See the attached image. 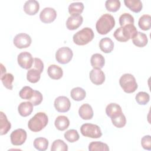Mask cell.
<instances>
[{"label": "cell", "mask_w": 151, "mask_h": 151, "mask_svg": "<svg viewBox=\"0 0 151 151\" xmlns=\"http://www.w3.org/2000/svg\"><path fill=\"white\" fill-rule=\"evenodd\" d=\"M78 114L80 117L84 120H90L93 116V110L91 106L87 104H83L78 110Z\"/></svg>", "instance_id": "2e32d148"}, {"label": "cell", "mask_w": 151, "mask_h": 151, "mask_svg": "<svg viewBox=\"0 0 151 151\" xmlns=\"http://www.w3.org/2000/svg\"><path fill=\"white\" fill-rule=\"evenodd\" d=\"M120 2L119 0H107L105 2V6L107 11L110 12H116L120 8Z\"/></svg>", "instance_id": "836d02e7"}, {"label": "cell", "mask_w": 151, "mask_h": 151, "mask_svg": "<svg viewBox=\"0 0 151 151\" xmlns=\"http://www.w3.org/2000/svg\"><path fill=\"white\" fill-rule=\"evenodd\" d=\"M70 96L74 100L81 101L86 97V93L83 88L77 87L73 88L71 90Z\"/></svg>", "instance_id": "484cf974"}, {"label": "cell", "mask_w": 151, "mask_h": 151, "mask_svg": "<svg viewBox=\"0 0 151 151\" xmlns=\"http://www.w3.org/2000/svg\"><path fill=\"white\" fill-rule=\"evenodd\" d=\"M90 78L91 81L95 85H101L105 80L104 72L99 68H93L90 72Z\"/></svg>", "instance_id": "4fadbf2b"}, {"label": "cell", "mask_w": 151, "mask_h": 151, "mask_svg": "<svg viewBox=\"0 0 151 151\" xmlns=\"http://www.w3.org/2000/svg\"><path fill=\"white\" fill-rule=\"evenodd\" d=\"M11 123L8 120L6 115L2 112H0V134L4 135L6 134L11 129Z\"/></svg>", "instance_id": "7402d4cb"}, {"label": "cell", "mask_w": 151, "mask_h": 151, "mask_svg": "<svg viewBox=\"0 0 151 151\" xmlns=\"http://www.w3.org/2000/svg\"><path fill=\"white\" fill-rule=\"evenodd\" d=\"M32 42L31 37L25 33H19L16 35L13 40L14 44L18 48H25L28 47Z\"/></svg>", "instance_id": "ba28073f"}, {"label": "cell", "mask_w": 151, "mask_h": 151, "mask_svg": "<svg viewBox=\"0 0 151 151\" xmlns=\"http://www.w3.org/2000/svg\"><path fill=\"white\" fill-rule=\"evenodd\" d=\"M34 90L29 86H24L22 88L19 93V97L22 99L29 100L32 97Z\"/></svg>", "instance_id": "74e56055"}, {"label": "cell", "mask_w": 151, "mask_h": 151, "mask_svg": "<svg viewBox=\"0 0 151 151\" xmlns=\"http://www.w3.org/2000/svg\"><path fill=\"white\" fill-rule=\"evenodd\" d=\"M18 111L22 117H27L31 114L33 111V104L30 101H24L19 104Z\"/></svg>", "instance_id": "d6986e66"}, {"label": "cell", "mask_w": 151, "mask_h": 151, "mask_svg": "<svg viewBox=\"0 0 151 151\" xmlns=\"http://www.w3.org/2000/svg\"><path fill=\"white\" fill-rule=\"evenodd\" d=\"M90 151H109V147L106 143L101 142H92L88 145Z\"/></svg>", "instance_id": "f1b7e54d"}, {"label": "cell", "mask_w": 151, "mask_h": 151, "mask_svg": "<svg viewBox=\"0 0 151 151\" xmlns=\"http://www.w3.org/2000/svg\"><path fill=\"white\" fill-rule=\"evenodd\" d=\"M34 60L32 55L27 51H24L19 54L17 58L18 64L19 65L24 69H29L33 63H34Z\"/></svg>", "instance_id": "30bf717a"}, {"label": "cell", "mask_w": 151, "mask_h": 151, "mask_svg": "<svg viewBox=\"0 0 151 151\" xmlns=\"http://www.w3.org/2000/svg\"><path fill=\"white\" fill-rule=\"evenodd\" d=\"M80 132L84 136L93 139L100 138L102 136L100 127L96 124L91 123L82 124L80 127Z\"/></svg>", "instance_id": "8992f818"}, {"label": "cell", "mask_w": 151, "mask_h": 151, "mask_svg": "<svg viewBox=\"0 0 151 151\" xmlns=\"http://www.w3.org/2000/svg\"><path fill=\"white\" fill-rule=\"evenodd\" d=\"M94 32L90 28L86 27L74 34L73 40L78 45L87 44L94 38Z\"/></svg>", "instance_id": "277c9868"}, {"label": "cell", "mask_w": 151, "mask_h": 151, "mask_svg": "<svg viewBox=\"0 0 151 151\" xmlns=\"http://www.w3.org/2000/svg\"><path fill=\"white\" fill-rule=\"evenodd\" d=\"M99 47L103 52L105 53H110L114 48V42L110 38L104 37L100 41Z\"/></svg>", "instance_id": "ffe728a7"}, {"label": "cell", "mask_w": 151, "mask_h": 151, "mask_svg": "<svg viewBox=\"0 0 151 151\" xmlns=\"http://www.w3.org/2000/svg\"><path fill=\"white\" fill-rule=\"evenodd\" d=\"M134 22V18L129 13H124L119 17V24L121 27H124L129 24H133Z\"/></svg>", "instance_id": "e575fe53"}, {"label": "cell", "mask_w": 151, "mask_h": 151, "mask_svg": "<svg viewBox=\"0 0 151 151\" xmlns=\"http://www.w3.org/2000/svg\"><path fill=\"white\" fill-rule=\"evenodd\" d=\"M84 5L82 2H76L71 3L68 6V12L73 15H80L81 14L84 9Z\"/></svg>", "instance_id": "83f0119b"}, {"label": "cell", "mask_w": 151, "mask_h": 151, "mask_svg": "<svg viewBox=\"0 0 151 151\" xmlns=\"http://www.w3.org/2000/svg\"><path fill=\"white\" fill-rule=\"evenodd\" d=\"M90 63L93 68L101 69L104 65L105 59L101 54L96 53L92 55L90 59Z\"/></svg>", "instance_id": "44dd1931"}, {"label": "cell", "mask_w": 151, "mask_h": 151, "mask_svg": "<svg viewBox=\"0 0 151 151\" xmlns=\"http://www.w3.org/2000/svg\"><path fill=\"white\" fill-rule=\"evenodd\" d=\"M1 80L4 86L9 90H12L13 88L12 83L14 80V76L11 73H6L1 76Z\"/></svg>", "instance_id": "d6a6232c"}, {"label": "cell", "mask_w": 151, "mask_h": 151, "mask_svg": "<svg viewBox=\"0 0 151 151\" xmlns=\"http://www.w3.org/2000/svg\"><path fill=\"white\" fill-rule=\"evenodd\" d=\"M34 147L40 151H44L48 146V140L44 137L36 138L34 141Z\"/></svg>", "instance_id": "4dcf8cb0"}, {"label": "cell", "mask_w": 151, "mask_h": 151, "mask_svg": "<svg viewBox=\"0 0 151 151\" xmlns=\"http://www.w3.org/2000/svg\"><path fill=\"white\" fill-rule=\"evenodd\" d=\"M48 118L44 112H38L35 114L28 123V127L30 130L38 132L42 130L48 124Z\"/></svg>", "instance_id": "3957f363"}, {"label": "cell", "mask_w": 151, "mask_h": 151, "mask_svg": "<svg viewBox=\"0 0 151 151\" xmlns=\"http://www.w3.org/2000/svg\"><path fill=\"white\" fill-rule=\"evenodd\" d=\"M54 107L57 111L60 113L68 111L71 107V102L65 96H59L55 99Z\"/></svg>", "instance_id": "8fae6325"}, {"label": "cell", "mask_w": 151, "mask_h": 151, "mask_svg": "<svg viewBox=\"0 0 151 151\" xmlns=\"http://www.w3.org/2000/svg\"><path fill=\"white\" fill-rule=\"evenodd\" d=\"M138 25L140 29L144 31L149 30L151 27V17L149 15L145 14L140 17Z\"/></svg>", "instance_id": "4316f807"}, {"label": "cell", "mask_w": 151, "mask_h": 151, "mask_svg": "<svg viewBox=\"0 0 151 151\" xmlns=\"http://www.w3.org/2000/svg\"><path fill=\"white\" fill-rule=\"evenodd\" d=\"M34 68L39 70L41 73L44 70V64L41 60L39 58H34Z\"/></svg>", "instance_id": "b9f144b4"}, {"label": "cell", "mask_w": 151, "mask_h": 151, "mask_svg": "<svg viewBox=\"0 0 151 151\" xmlns=\"http://www.w3.org/2000/svg\"><path fill=\"white\" fill-rule=\"evenodd\" d=\"M141 145L144 149L151 150V137L150 135L143 136L141 140Z\"/></svg>", "instance_id": "60d3db41"}, {"label": "cell", "mask_w": 151, "mask_h": 151, "mask_svg": "<svg viewBox=\"0 0 151 151\" xmlns=\"http://www.w3.org/2000/svg\"><path fill=\"white\" fill-rule=\"evenodd\" d=\"M83 21L81 15H73L69 17L66 21V27L69 30H75L81 26Z\"/></svg>", "instance_id": "5bb4252c"}, {"label": "cell", "mask_w": 151, "mask_h": 151, "mask_svg": "<svg viewBox=\"0 0 151 151\" xmlns=\"http://www.w3.org/2000/svg\"><path fill=\"white\" fill-rule=\"evenodd\" d=\"M135 99L139 104L145 105L149 101L150 96L146 92L140 91L136 95Z\"/></svg>", "instance_id": "8d00e7d4"}, {"label": "cell", "mask_w": 151, "mask_h": 151, "mask_svg": "<svg viewBox=\"0 0 151 151\" xmlns=\"http://www.w3.org/2000/svg\"><path fill=\"white\" fill-rule=\"evenodd\" d=\"M115 26L114 17L109 14L102 15L97 20L96 24V28L98 33L101 35H105L109 33Z\"/></svg>", "instance_id": "6da1fadb"}, {"label": "cell", "mask_w": 151, "mask_h": 151, "mask_svg": "<svg viewBox=\"0 0 151 151\" xmlns=\"http://www.w3.org/2000/svg\"><path fill=\"white\" fill-rule=\"evenodd\" d=\"M48 76L53 80L60 79L63 75V69L58 65L52 64L50 65L47 70Z\"/></svg>", "instance_id": "ac0fdd59"}, {"label": "cell", "mask_w": 151, "mask_h": 151, "mask_svg": "<svg viewBox=\"0 0 151 151\" xmlns=\"http://www.w3.org/2000/svg\"><path fill=\"white\" fill-rule=\"evenodd\" d=\"M124 3L126 7L135 13L140 12L143 7L142 3L140 0H124Z\"/></svg>", "instance_id": "d4e9b609"}, {"label": "cell", "mask_w": 151, "mask_h": 151, "mask_svg": "<svg viewBox=\"0 0 151 151\" xmlns=\"http://www.w3.org/2000/svg\"><path fill=\"white\" fill-rule=\"evenodd\" d=\"M137 32L136 27L133 24L126 25L116 29L113 36L116 40L120 42H126L133 38Z\"/></svg>", "instance_id": "7a4b0ae2"}, {"label": "cell", "mask_w": 151, "mask_h": 151, "mask_svg": "<svg viewBox=\"0 0 151 151\" xmlns=\"http://www.w3.org/2000/svg\"><path fill=\"white\" fill-rule=\"evenodd\" d=\"M41 73L39 70L35 68H33L32 69H29L27 73V78L30 83H37L40 79Z\"/></svg>", "instance_id": "f546056e"}, {"label": "cell", "mask_w": 151, "mask_h": 151, "mask_svg": "<svg viewBox=\"0 0 151 151\" xmlns=\"http://www.w3.org/2000/svg\"><path fill=\"white\" fill-rule=\"evenodd\" d=\"M73 52L72 50L67 47L60 48L55 53V59L57 61L62 64L68 63L72 59Z\"/></svg>", "instance_id": "52a82bcc"}, {"label": "cell", "mask_w": 151, "mask_h": 151, "mask_svg": "<svg viewBox=\"0 0 151 151\" xmlns=\"http://www.w3.org/2000/svg\"><path fill=\"white\" fill-rule=\"evenodd\" d=\"M57 17L56 11L51 7L44 8L40 14V20L45 24H48L53 22Z\"/></svg>", "instance_id": "7c38bea8"}, {"label": "cell", "mask_w": 151, "mask_h": 151, "mask_svg": "<svg viewBox=\"0 0 151 151\" xmlns=\"http://www.w3.org/2000/svg\"><path fill=\"white\" fill-rule=\"evenodd\" d=\"M54 124L58 130L64 131L70 125V120L67 117L65 116H59L55 119Z\"/></svg>", "instance_id": "cb8c5ba5"}, {"label": "cell", "mask_w": 151, "mask_h": 151, "mask_svg": "<svg viewBox=\"0 0 151 151\" xmlns=\"http://www.w3.org/2000/svg\"><path fill=\"white\" fill-rule=\"evenodd\" d=\"M132 42L134 45L138 47H143L148 42L147 35L143 32L137 31L135 36L132 38Z\"/></svg>", "instance_id": "603a6c76"}, {"label": "cell", "mask_w": 151, "mask_h": 151, "mask_svg": "<svg viewBox=\"0 0 151 151\" xmlns=\"http://www.w3.org/2000/svg\"><path fill=\"white\" fill-rule=\"evenodd\" d=\"M40 9L39 2L35 0H28L24 5V10L25 12L29 15L36 14Z\"/></svg>", "instance_id": "9a60e30c"}, {"label": "cell", "mask_w": 151, "mask_h": 151, "mask_svg": "<svg viewBox=\"0 0 151 151\" xmlns=\"http://www.w3.org/2000/svg\"><path fill=\"white\" fill-rule=\"evenodd\" d=\"M27 137V132L22 129H16L11 133L10 135L11 142L13 145H22L26 140Z\"/></svg>", "instance_id": "9c48e42d"}, {"label": "cell", "mask_w": 151, "mask_h": 151, "mask_svg": "<svg viewBox=\"0 0 151 151\" xmlns=\"http://www.w3.org/2000/svg\"><path fill=\"white\" fill-rule=\"evenodd\" d=\"M51 151H67V145L61 139H57L53 142L51 147Z\"/></svg>", "instance_id": "1f68e13d"}, {"label": "cell", "mask_w": 151, "mask_h": 151, "mask_svg": "<svg viewBox=\"0 0 151 151\" xmlns=\"http://www.w3.org/2000/svg\"><path fill=\"white\" fill-rule=\"evenodd\" d=\"M111 120L113 124L118 128H122L126 124V119L123 113L116 117L111 118Z\"/></svg>", "instance_id": "f35d334b"}, {"label": "cell", "mask_w": 151, "mask_h": 151, "mask_svg": "<svg viewBox=\"0 0 151 151\" xmlns=\"http://www.w3.org/2000/svg\"><path fill=\"white\" fill-rule=\"evenodd\" d=\"M43 97L42 94L37 90H34L32 97L29 99V101L33 104V106L39 105L42 101Z\"/></svg>", "instance_id": "ab89813d"}, {"label": "cell", "mask_w": 151, "mask_h": 151, "mask_svg": "<svg viewBox=\"0 0 151 151\" xmlns=\"http://www.w3.org/2000/svg\"><path fill=\"white\" fill-rule=\"evenodd\" d=\"M119 84L123 91L127 93H133L137 88L136 78L131 74L126 73L122 76L119 80Z\"/></svg>", "instance_id": "5b68a950"}, {"label": "cell", "mask_w": 151, "mask_h": 151, "mask_svg": "<svg viewBox=\"0 0 151 151\" xmlns=\"http://www.w3.org/2000/svg\"><path fill=\"white\" fill-rule=\"evenodd\" d=\"M106 113L111 119L116 117L123 113L121 107L118 104L114 103H111L107 106L106 108Z\"/></svg>", "instance_id": "e0dca14e"}, {"label": "cell", "mask_w": 151, "mask_h": 151, "mask_svg": "<svg viewBox=\"0 0 151 151\" xmlns=\"http://www.w3.org/2000/svg\"><path fill=\"white\" fill-rule=\"evenodd\" d=\"M1 76H2L4 74H5L6 73V68L4 67V65H2V64H1Z\"/></svg>", "instance_id": "7bdbcfd3"}, {"label": "cell", "mask_w": 151, "mask_h": 151, "mask_svg": "<svg viewBox=\"0 0 151 151\" xmlns=\"http://www.w3.org/2000/svg\"><path fill=\"white\" fill-rule=\"evenodd\" d=\"M64 136L65 139L71 143H74L77 141L80 138L78 132L75 129H70L67 130L65 132Z\"/></svg>", "instance_id": "d590c367"}]
</instances>
